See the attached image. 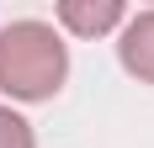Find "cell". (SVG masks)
Instances as JSON below:
<instances>
[{
    "instance_id": "7a4b0ae2",
    "label": "cell",
    "mask_w": 154,
    "mask_h": 148,
    "mask_svg": "<svg viewBox=\"0 0 154 148\" xmlns=\"http://www.w3.org/2000/svg\"><path fill=\"white\" fill-rule=\"evenodd\" d=\"M128 5L122 0H59L53 5V21H59V32H69V37H112V32H122L128 21Z\"/></svg>"
},
{
    "instance_id": "277c9868",
    "label": "cell",
    "mask_w": 154,
    "mask_h": 148,
    "mask_svg": "<svg viewBox=\"0 0 154 148\" xmlns=\"http://www.w3.org/2000/svg\"><path fill=\"white\" fill-rule=\"evenodd\" d=\"M0 148H37V127L5 101H0Z\"/></svg>"
},
{
    "instance_id": "6da1fadb",
    "label": "cell",
    "mask_w": 154,
    "mask_h": 148,
    "mask_svg": "<svg viewBox=\"0 0 154 148\" xmlns=\"http://www.w3.org/2000/svg\"><path fill=\"white\" fill-rule=\"evenodd\" d=\"M69 85V43L53 21L21 16L0 27V95L11 106H37L53 101Z\"/></svg>"
},
{
    "instance_id": "3957f363",
    "label": "cell",
    "mask_w": 154,
    "mask_h": 148,
    "mask_svg": "<svg viewBox=\"0 0 154 148\" xmlns=\"http://www.w3.org/2000/svg\"><path fill=\"white\" fill-rule=\"evenodd\" d=\"M117 64L138 85H154V5L149 11H133L122 21V32H117Z\"/></svg>"
}]
</instances>
